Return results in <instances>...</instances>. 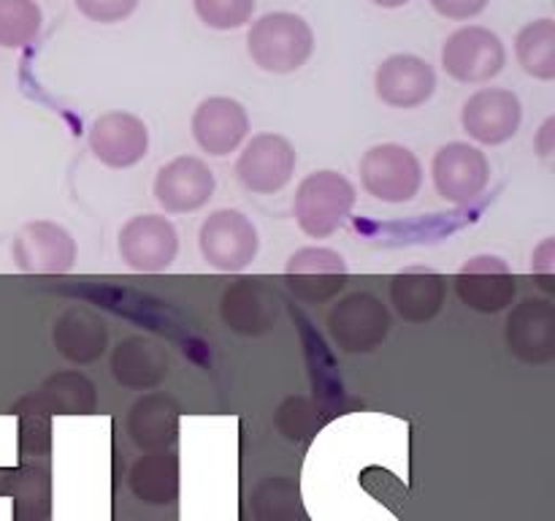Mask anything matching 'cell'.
Here are the masks:
<instances>
[{
	"instance_id": "cell-1",
	"label": "cell",
	"mask_w": 555,
	"mask_h": 521,
	"mask_svg": "<svg viewBox=\"0 0 555 521\" xmlns=\"http://www.w3.org/2000/svg\"><path fill=\"white\" fill-rule=\"evenodd\" d=\"M249 58L269 74H293L314 52V33L307 22L291 11L266 14L249 27Z\"/></svg>"
},
{
	"instance_id": "cell-2",
	"label": "cell",
	"mask_w": 555,
	"mask_h": 521,
	"mask_svg": "<svg viewBox=\"0 0 555 521\" xmlns=\"http://www.w3.org/2000/svg\"><path fill=\"white\" fill-rule=\"evenodd\" d=\"M356 206V185L339 171H312L301 179L293 212L301 231L312 239H325L339 231Z\"/></svg>"
},
{
	"instance_id": "cell-3",
	"label": "cell",
	"mask_w": 555,
	"mask_h": 521,
	"mask_svg": "<svg viewBox=\"0 0 555 521\" xmlns=\"http://www.w3.org/2000/svg\"><path fill=\"white\" fill-rule=\"evenodd\" d=\"M361 182L377 201L406 204L421 193L423 166L406 147L377 144L361 157Z\"/></svg>"
},
{
	"instance_id": "cell-4",
	"label": "cell",
	"mask_w": 555,
	"mask_h": 521,
	"mask_svg": "<svg viewBox=\"0 0 555 521\" xmlns=\"http://www.w3.org/2000/svg\"><path fill=\"white\" fill-rule=\"evenodd\" d=\"M201 255L217 271H244L260 247L258 228L238 209H217L204 220L198 233Z\"/></svg>"
},
{
	"instance_id": "cell-5",
	"label": "cell",
	"mask_w": 555,
	"mask_h": 521,
	"mask_svg": "<svg viewBox=\"0 0 555 521\" xmlns=\"http://www.w3.org/2000/svg\"><path fill=\"white\" fill-rule=\"evenodd\" d=\"M507 63L502 38L480 25H466L448 36L442 47V68L464 85H486L502 74Z\"/></svg>"
},
{
	"instance_id": "cell-6",
	"label": "cell",
	"mask_w": 555,
	"mask_h": 521,
	"mask_svg": "<svg viewBox=\"0 0 555 521\" xmlns=\"http://www.w3.org/2000/svg\"><path fill=\"white\" fill-rule=\"evenodd\" d=\"M331 340L345 353H369L390 331V313L372 293H350L328 315Z\"/></svg>"
},
{
	"instance_id": "cell-7",
	"label": "cell",
	"mask_w": 555,
	"mask_h": 521,
	"mask_svg": "<svg viewBox=\"0 0 555 521\" xmlns=\"http://www.w3.org/2000/svg\"><path fill=\"white\" fill-rule=\"evenodd\" d=\"M437 193L450 204L466 206L486 193L491 182V163L486 152L466 141H450L434 155L431 163Z\"/></svg>"
},
{
	"instance_id": "cell-8",
	"label": "cell",
	"mask_w": 555,
	"mask_h": 521,
	"mask_svg": "<svg viewBox=\"0 0 555 521\" xmlns=\"http://www.w3.org/2000/svg\"><path fill=\"white\" fill-rule=\"evenodd\" d=\"M11 253L27 275H65L74 269L76 242L57 223L33 220L16 231Z\"/></svg>"
},
{
	"instance_id": "cell-9",
	"label": "cell",
	"mask_w": 555,
	"mask_h": 521,
	"mask_svg": "<svg viewBox=\"0 0 555 521\" xmlns=\"http://www.w3.org/2000/svg\"><path fill=\"white\" fill-rule=\"evenodd\" d=\"M179 233L173 223L163 215H135L119 231V255L135 271L168 269L177 258Z\"/></svg>"
},
{
	"instance_id": "cell-10",
	"label": "cell",
	"mask_w": 555,
	"mask_h": 521,
	"mask_svg": "<svg viewBox=\"0 0 555 521\" xmlns=\"http://www.w3.org/2000/svg\"><path fill=\"white\" fill-rule=\"evenodd\" d=\"M217 179L209 163L195 155H182L160 166L155 177V201L168 215H188L209 204Z\"/></svg>"
},
{
	"instance_id": "cell-11",
	"label": "cell",
	"mask_w": 555,
	"mask_h": 521,
	"mask_svg": "<svg viewBox=\"0 0 555 521\" xmlns=\"http://www.w3.org/2000/svg\"><path fill=\"white\" fill-rule=\"evenodd\" d=\"M296 171V150L280 134H260L244 147L236 161V177L247 190L260 195L276 193Z\"/></svg>"
},
{
	"instance_id": "cell-12",
	"label": "cell",
	"mask_w": 555,
	"mask_h": 521,
	"mask_svg": "<svg viewBox=\"0 0 555 521\" xmlns=\"http://www.w3.org/2000/svg\"><path fill=\"white\" fill-rule=\"evenodd\" d=\"M524 119V106L513 90L486 87L477 90L461 109V125L480 144H504L513 139Z\"/></svg>"
},
{
	"instance_id": "cell-13",
	"label": "cell",
	"mask_w": 555,
	"mask_h": 521,
	"mask_svg": "<svg viewBox=\"0 0 555 521\" xmlns=\"http://www.w3.org/2000/svg\"><path fill=\"white\" fill-rule=\"evenodd\" d=\"M515 277L496 255L469 258L455 275V293L466 307L477 313H502L515 298Z\"/></svg>"
},
{
	"instance_id": "cell-14",
	"label": "cell",
	"mask_w": 555,
	"mask_h": 521,
	"mask_svg": "<svg viewBox=\"0 0 555 521\" xmlns=\"http://www.w3.org/2000/svg\"><path fill=\"white\" fill-rule=\"evenodd\" d=\"M90 150L103 166L130 168L141 163L150 150V130L144 119L128 112H108L92 123Z\"/></svg>"
},
{
	"instance_id": "cell-15",
	"label": "cell",
	"mask_w": 555,
	"mask_h": 521,
	"mask_svg": "<svg viewBox=\"0 0 555 521\" xmlns=\"http://www.w3.org/2000/svg\"><path fill=\"white\" fill-rule=\"evenodd\" d=\"M285 277L298 298L320 304L341 291L347 280V260L331 247H301L287 258Z\"/></svg>"
},
{
	"instance_id": "cell-16",
	"label": "cell",
	"mask_w": 555,
	"mask_h": 521,
	"mask_svg": "<svg viewBox=\"0 0 555 521\" xmlns=\"http://www.w3.org/2000/svg\"><path fill=\"white\" fill-rule=\"evenodd\" d=\"M379 101L396 109L423 106L437 90V71L417 54H390L374 74Z\"/></svg>"
},
{
	"instance_id": "cell-17",
	"label": "cell",
	"mask_w": 555,
	"mask_h": 521,
	"mask_svg": "<svg viewBox=\"0 0 555 521\" xmlns=\"http://www.w3.org/2000/svg\"><path fill=\"white\" fill-rule=\"evenodd\" d=\"M249 134L247 109L225 96H211L198 103L193 114V139L204 152L225 157L238 150Z\"/></svg>"
},
{
	"instance_id": "cell-18",
	"label": "cell",
	"mask_w": 555,
	"mask_h": 521,
	"mask_svg": "<svg viewBox=\"0 0 555 521\" xmlns=\"http://www.w3.org/2000/svg\"><path fill=\"white\" fill-rule=\"evenodd\" d=\"M507 347L526 364H545L555 356V309L545 298L518 304L507 318Z\"/></svg>"
},
{
	"instance_id": "cell-19",
	"label": "cell",
	"mask_w": 555,
	"mask_h": 521,
	"mask_svg": "<svg viewBox=\"0 0 555 521\" xmlns=\"http://www.w3.org/2000/svg\"><path fill=\"white\" fill-rule=\"evenodd\" d=\"M222 320L238 334H266L280 318V298L263 282H238L222 296Z\"/></svg>"
},
{
	"instance_id": "cell-20",
	"label": "cell",
	"mask_w": 555,
	"mask_h": 521,
	"mask_svg": "<svg viewBox=\"0 0 555 521\" xmlns=\"http://www.w3.org/2000/svg\"><path fill=\"white\" fill-rule=\"evenodd\" d=\"M390 302L410 323H426L444 304V277L426 266H410L390 280Z\"/></svg>"
},
{
	"instance_id": "cell-21",
	"label": "cell",
	"mask_w": 555,
	"mask_h": 521,
	"mask_svg": "<svg viewBox=\"0 0 555 521\" xmlns=\"http://www.w3.org/2000/svg\"><path fill=\"white\" fill-rule=\"evenodd\" d=\"M54 345L60 356L74 364H90L103 356L108 345V331L101 315L85 307H68L54 320Z\"/></svg>"
},
{
	"instance_id": "cell-22",
	"label": "cell",
	"mask_w": 555,
	"mask_h": 521,
	"mask_svg": "<svg viewBox=\"0 0 555 521\" xmlns=\"http://www.w3.org/2000/svg\"><path fill=\"white\" fill-rule=\"evenodd\" d=\"M112 372L117 383L128 389H155L168 374V356L163 345L152 342L150 336H130L119 342L112 356Z\"/></svg>"
},
{
	"instance_id": "cell-23",
	"label": "cell",
	"mask_w": 555,
	"mask_h": 521,
	"mask_svg": "<svg viewBox=\"0 0 555 521\" xmlns=\"http://www.w3.org/2000/svg\"><path fill=\"white\" fill-rule=\"evenodd\" d=\"M128 432L139 448L146 450H163L177 440L179 432V416L171 399L160 394L144 396L135 402L128 418Z\"/></svg>"
},
{
	"instance_id": "cell-24",
	"label": "cell",
	"mask_w": 555,
	"mask_h": 521,
	"mask_svg": "<svg viewBox=\"0 0 555 521\" xmlns=\"http://www.w3.org/2000/svg\"><path fill=\"white\" fill-rule=\"evenodd\" d=\"M130 492L150 505H168L179 494V461L166 450H152L130 470Z\"/></svg>"
},
{
	"instance_id": "cell-25",
	"label": "cell",
	"mask_w": 555,
	"mask_h": 521,
	"mask_svg": "<svg viewBox=\"0 0 555 521\" xmlns=\"http://www.w3.org/2000/svg\"><path fill=\"white\" fill-rule=\"evenodd\" d=\"M515 54L524 71L534 79H555V22L537 20L529 22L515 38Z\"/></svg>"
},
{
	"instance_id": "cell-26",
	"label": "cell",
	"mask_w": 555,
	"mask_h": 521,
	"mask_svg": "<svg viewBox=\"0 0 555 521\" xmlns=\"http://www.w3.org/2000/svg\"><path fill=\"white\" fill-rule=\"evenodd\" d=\"M43 14L36 0H0V47L22 49L41 33Z\"/></svg>"
},
{
	"instance_id": "cell-27",
	"label": "cell",
	"mask_w": 555,
	"mask_h": 521,
	"mask_svg": "<svg viewBox=\"0 0 555 521\" xmlns=\"http://www.w3.org/2000/svg\"><path fill=\"white\" fill-rule=\"evenodd\" d=\"M253 513L255 521H298L301 519L298 488L282 478H269L255 488Z\"/></svg>"
},
{
	"instance_id": "cell-28",
	"label": "cell",
	"mask_w": 555,
	"mask_h": 521,
	"mask_svg": "<svg viewBox=\"0 0 555 521\" xmlns=\"http://www.w3.org/2000/svg\"><path fill=\"white\" fill-rule=\"evenodd\" d=\"M41 399L49 410L90 412L95 407V389L81 374H57L41 389Z\"/></svg>"
},
{
	"instance_id": "cell-29",
	"label": "cell",
	"mask_w": 555,
	"mask_h": 521,
	"mask_svg": "<svg viewBox=\"0 0 555 521\" xmlns=\"http://www.w3.org/2000/svg\"><path fill=\"white\" fill-rule=\"evenodd\" d=\"M195 14L206 27L236 30L253 20L255 0H193Z\"/></svg>"
},
{
	"instance_id": "cell-30",
	"label": "cell",
	"mask_w": 555,
	"mask_h": 521,
	"mask_svg": "<svg viewBox=\"0 0 555 521\" xmlns=\"http://www.w3.org/2000/svg\"><path fill=\"white\" fill-rule=\"evenodd\" d=\"M139 0H76V9L92 22L101 25H114V22L128 20L135 11Z\"/></svg>"
},
{
	"instance_id": "cell-31",
	"label": "cell",
	"mask_w": 555,
	"mask_h": 521,
	"mask_svg": "<svg viewBox=\"0 0 555 521\" xmlns=\"http://www.w3.org/2000/svg\"><path fill=\"white\" fill-rule=\"evenodd\" d=\"M488 3H491V0H431L437 14L448 16V20H459V22L482 14Z\"/></svg>"
},
{
	"instance_id": "cell-32",
	"label": "cell",
	"mask_w": 555,
	"mask_h": 521,
	"mask_svg": "<svg viewBox=\"0 0 555 521\" xmlns=\"http://www.w3.org/2000/svg\"><path fill=\"white\" fill-rule=\"evenodd\" d=\"M531 269L537 271V275H551L555 269L553 264V239H545V242L540 244V247L534 250V258H531Z\"/></svg>"
},
{
	"instance_id": "cell-33",
	"label": "cell",
	"mask_w": 555,
	"mask_h": 521,
	"mask_svg": "<svg viewBox=\"0 0 555 521\" xmlns=\"http://www.w3.org/2000/svg\"><path fill=\"white\" fill-rule=\"evenodd\" d=\"M555 119L551 117L547 119L545 125H542V130H540V136H537V150H540V155H551L553 152V147H555Z\"/></svg>"
},
{
	"instance_id": "cell-34",
	"label": "cell",
	"mask_w": 555,
	"mask_h": 521,
	"mask_svg": "<svg viewBox=\"0 0 555 521\" xmlns=\"http://www.w3.org/2000/svg\"><path fill=\"white\" fill-rule=\"evenodd\" d=\"M372 3L383 5V9H401V5H406L410 0H372Z\"/></svg>"
}]
</instances>
